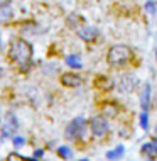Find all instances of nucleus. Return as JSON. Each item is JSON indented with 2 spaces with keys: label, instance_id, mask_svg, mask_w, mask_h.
Returning a JSON list of instances; mask_svg holds the SVG:
<instances>
[{
  "label": "nucleus",
  "instance_id": "nucleus-24",
  "mask_svg": "<svg viewBox=\"0 0 157 161\" xmlns=\"http://www.w3.org/2000/svg\"><path fill=\"white\" fill-rule=\"evenodd\" d=\"M27 161H39V159H34V158H27Z\"/></svg>",
  "mask_w": 157,
  "mask_h": 161
},
{
  "label": "nucleus",
  "instance_id": "nucleus-26",
  "mask_svg": "<svg viewBox=\"0 0 157 161\" xmlns=\"http://www.w3.org/2000/svg\"><path fill=\"white\" fill-rule=\"evenodd\" d=\"M80 161H88V159H80Z\"/></svg>",
  "mask_w": 157,
  "mask_h": 161
},
{
  "label": "nucleus",
  "instance_id": "nucleus-12",
  "mask_svg": "<svg viewBox=\"0 0 157 161\" xmlns=\"http://www.w3.org/2000/svg\"><path fill=\"white\" fill-rule=\"evenodd\" d=\"M142 154L145 156V159L147 161H154L157 158V147L154 142H145V144L142 146Z\"/></svg>",
  "mask_w": 157,
  "mask_h": 161
},
{
  "label": "nucleus",
  "instance_id": "nucleus-8",
  "mask_svg": "<svg viewBox=\"0 0 157 161\" xmlns=\"http://www.w3.org/2000/svg\"><path fill=\"white\" fill-rule=\"evenodd\" d=\"M78 37L83 39L85 42H93L98 37V29L93 27V25H83V27L78 29Z\"/></svg>",
  "mask_w": 157,
  "mask_h": 161
},
{
  "label": "nucleus",
  "instance_id": "nucleus-9",
  "mask_svg": "<svg viewBox=\"0 0 157 161\" xmlns=\"http://www.w3.org/2000/svg\"><path fill=\"white\" fill-rule=\"evenodd\" d=\"M150 98H152V86L147 81V83L142 85V92H140V107L144 112H147L150 108Z\"/></svg>",
  "mask_w": 157,
  "mask_h": 161
},
{
  "label": "nucleus",
  "instance_id": "nucleus-21",
  "mask_svg": "<svg viewBox=\"0 0 157 161\" xmlns=\"http://www.w3.org/2000/svg\"><path fill=\"white\" fill-rule=\"evenodd\" d=\"M42 156H44V149H36V151H34V156H32V158L41 161V159H42Z\"/></svg>",
  "mask_w": 157,
  "mask_h": 161
},
{
  "label": "nucleus",
  "instance_id": "nucleus-27",
  "mask_svg": "<svg viewBox=\"0 0 157 161\" xmlns=\"http://www.w3.org/2000/svg\"><path fill=\"white\" fill-rule=\"evenodd\" d=\"M155 54H157V49H155Z\"/></svg>",
  "mask_w": 157,
  "mask_h": 161
},
{
  "label": "nucleus",
  "instance_id": "nucleus-18",
  "mask_svg": "<svg viewBox=\"0 0 157 161\" xmlns=\"http://www.w3.org/2000/svg\"><path fill=\"white\" fill-rule=\"evenodd\" d=\"M80 22H83V17H80V15H69V19H68V25L69 27H76Z\"/></svg>",
  "mask_w": 157,
  "mask_h": 161
},
{
  "label": "nucleus",
  "instance_id": "nucleus-5",
  "mask_svg": "<svg viewBox=\"0 0 157 161\" xmlns=\"http://www.w3.org/2000/svg\"><path fill=\"white\" fill-rule=\"evenodd\" d=\"M137 85H139V80L135 75H132V73H123V75H120L118 81L115 83L117 90L123 95H130L135 88H137Z\"/></svg>",
  "mask_w": 157,
  "mask_h": 161
},
{
  "label": "nucleus",
  "instance_id": "nucleus-6",
  "mask_svg": "<svg viewBox=\"0 0 157 161\" xmlns=\"http://www.w3.org/2000/svg\"><path fill=\"white\" fill-rule=\"evenodd\" d=\"M17 130H19V120L12 112H8L5 115V122L2 125V141L7 137H14Z\"/></svg>",
  "mask_w": 157,
  "mask_h": 161
},
{
  "label": "nucleus",
  "instance_id": "nucleus-11",
  "mask_svg": "<svg viewBox=\"0 0 157 161\" xmlns=\"http://www.w3.org/2000/svg\"><path fill=\"white\" fill-rule=\"evenodd\" d=\"M95 86H97L98 90H102V92H108V90H112L113 86H115V81L108 76H98L97 80H95Z\"/></svg>",
  "mask_w": 157,
  "mask_h": 161
},
{
  "label": "nucleus",
  "instance_id": "nucleus-17",
  "mask_svg": "<svg viewBox=\"0 0 157 161\" xmlns=\"http://www.w3.org/2000/svg\"><path fill=\"white\" fill-rule=\"evenodd\" d=\"M140 127L144 130H149V114L147 112H140Z\"/></svg>",
  "mask_w": 157,
  "mask_h": 161
},
{
  "label": "nucleus",
  "instance_id": "nucleus-3",
  "mask_svg": "<svg viewBox=\"0 0 157 161\" xmlns=\"http://www.w3.org/2000/svg\"><path fill=\"white\" fill-rule=\"evenodd\" d=\"M86 129H88V120H86L85 117H75V119L66 125V129H64V137H66L68 141L78 142L80 139L85 137Z\"/></svg>",
  "mask_w": 157,
  "mask_h": 161
},
{
  "label": "nucleus",
  "instance_id": "nucleus-14",
  "mask_svg": "<svg viewBox=\"0 0 157 161\" xmlns=\"http://www.w3.org/2000/svg\"><path fill=\"white\" fill-rule=\"evenodd\" d=\"M66 64L73 69H81L83 68V63H81V59L78 54H68L66 56Z\"/></svg>",
  "mask_w": 157,
  "mask_h": 161
},
{
  "label": "nucleus",
  "instance_id": "nucleus-2",
  "mask_svg": "<svg viewBox=\"0 0 157 161\" xmlns=\"http://www.w3.org/2000/svg\"><path fill=\"white\" fill-rule=\"evenodd\" d=\"M132 59H133V51L125 44L112 46L107 53V61L112 68H125L127 64L132 63Z\"/></svg>",
  "mask_w": 157,
  "mask_h": 161
},
{
  "label": "nucleus",
  "instance_id": "nucleus-4",
  "mask_svg": "<svg viewBox=\"0 0 157 161\" xmlns=\"http://www.w3.org/2000/svg\"><path fill=\"white\" fill-rule=\"evenodd\" d=\"M88 129L91 132V136L97 139H103L110 130V124H108V119L103 115H95L88 120Z\"/></svg>",
  "mask_w": 157,
  "mask_h": 161
},
{
  "label": "nucleus",
  "instance_id": "nucleus-13",
  "mask_svg": "<svg viewBox=\"0 0 157 161\" xmlns=\"http://www.w3.org/2000/svg\"><path fill=\"white\" fill-rule=\"evenodd\" d=\"M125 154V147L123 146H117L115 149H112V151H107V159H110V161H117V159H120L122 156Z\"/></svg>",
  "mask_w": 157,
  "mask_h": 161
},
{
  "label": "nucleus",
  "instance_id": "nucleus-23",
  "mask_svg": "<svg viewBox=\"0 0 157 161\" xmlns=\"http://www.w3.org/2000/svg\"><path fill=\"white\" fill-rule=\"evenodd\" d=\"M12 0H0V8H3V7H8V3H10Z\"/></svg>",
  "mask_w": 157,
  "mask_h": 161
},
{
  "label": "nucleus",
  "instance_id": "nucleus-16",
  "mask_svg": "<svg viewBox=\"0 0 157 161\" xmlns=\"http://www.w3.org/2000/svg\"><path fill=\"white\" fill-rule=\"evenodd\" d=\"M12 19V10L8 7H3L0 8V24H5Z\"/></svg>",
  "mask_w": 157,
  "mask_h": 161
},
{
  "label": "nucleus",
  "instance_id": "nucleus-10",
  "mask_svg": "<svg viewBox=\"0 0 157 161\" xmlns=\"http://www.w3.org/2000/svg\"><path fill=\"white\" fill-rule=\"evenodd\" d=\"M120 114V105L117 102H105L102 105V115L107 119H115Z\"/></svg>",
  "mask_w": 157,
  "mask_h": 161
},
{
  "label": "nucleus",
  "instance_id": "nucleus-7",
  "mask_svg": "<svg viewBox=\"0 0 157 161\" xmlns=\"http://www.w3.org/2000/svg\"><path fill=\"white\" fill-rule=\"evenodd\" d=\"M61 85L66 88H78L80 85H83V78L78 73H63L59 78Z\"/></svg>",
  "mask_w": 157,
  "mask_h": 161
},
{
  "label": "nucleus",
  "instance_id": "nucleus-25",
  "mask_svg": "<svg viewBox=\"0 0 157 161\" xmlns=\"http://www.w3.org/2000/svg\"><path fill=\"white\" fill-rule=\"evenodd\" d=\"M154 134H155V137H157V125H155V129H154Z\"/></svg>",
  "mask_w": 157,
  "mask_h": 161
},
{
  "label": "nucleus",
  "instance_id": "nucleus-19",
  "mask_svg": "<svg viewBox=\"0 0 157 161\" xmlns=\"http://www.w3.org/2000/svg\"><path fill=\"white\" fill-rule=\"evenodd\" d=\"M5 161H27V158H24V156L19 154V153H10L7 156Z\"/></svg>",
  "mask_w": 157,
  "mask_h": 161
},
{
  "label": "nucleus",
  "instance_id": "nucleus-15",
  "mask_svg": "<svg viewBox=\"0 0 157 161\" xmlns=\"http://www.w3.org/2000/svg\"><path fill=\"white\" fill-rule=\"evenodd\" d=\"M58 156L61 159H71L73 158V149L69 146H59L58 147Z\"/></svg>",
  "mask_w": 157,
  "mask_h": 161
},
{
  "label": "nucleus",
  "instance_id": "nucleus-22",
  "mask_svg": "<svg viewBox=\"0 0 157 161\" xmlns=\"http://www.w3.org/2000/svg\"><path fill=\"white\" fill-rule=\"evenodd\" d=\"M145 8L150 12V14H154V12H155V7H154V3H152V2H147L145 3Z\"/></svg>",
  "mask_w": 157,
  "mask_h": 161
},
{
  "label": "nucleus",
  "instance_id": "nucleus-20",
  "mask_svg": "<svg viewBox=\"0 0 157 161\" xmlns=\"http://www.w3.org/2000/svg\"><path fill=\"white\" fill-rule=\"evenodd\" d=\"M12 144H14V147H22L25 144V139L22 136H14L12 137Z\"/></svg>",
  "mask_w": 157,
  "mask_h": 161
},
{
  "label": "nucleus",
  "instance_id": "nucleus-1",
  "mask_svg": "<svg viewBox=\"0 0 157 161\" xmlns=\"http://www.w3.org/2000/svg\"><path fill=\"white\" fill-rule=\"evenodd\" d=\"M32 56H34V49L30 42L20 37L12 39L10 47H8V59L12 63H15L20 68V71H25L29 68L30 61H32Z\"/></svg>",
  "mask_w": 157,
  "mask_h": 161
}]
</instances>
